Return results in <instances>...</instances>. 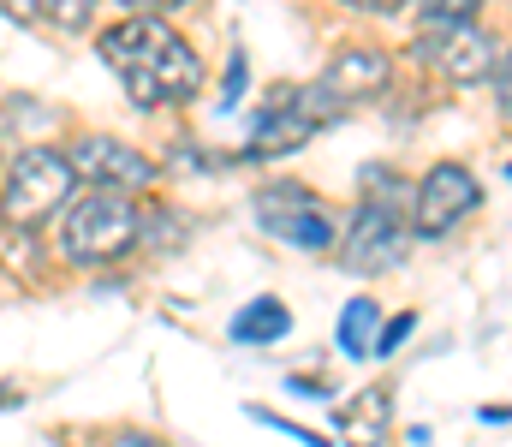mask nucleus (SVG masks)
<instances>
[{"label": "nucleus", "instance_id": "17", "mask_svg": "<svg viewBox=\"0 0 512 447\" xmlns=\"http://www.w3.org/2000/svg\"><path fill=\"white\" fill-rule=\"evenodd\" d=\"M411 328H417V322H411V316H399V322H387L382 334H376V346H382V352H393V346H399V340H405V334H411Z\"/></svg>", "mask_w": 512, "mask_h": 447}, {"label": "nucleus", "instance_id": "2", "mask_svg": "<svg viewBox=\"0 0 512 447\" xmlns=\"http://www.w3.org/2000/svg\"><path fill=\"white\" fill-rule=\"evenodd\" d=\"M143 233V215L131 203V191H114V185H90L84 197L72 191L66 203V221H60V251L72 263H114L126 257Z\"/></svg>", "mask_w": 512, "mask_h": 447}, {"label": "nucleus", "instance_id": "12", "mask_svg": "<svg viewBox=\"0 0 512 447\" xmlns=\"http://www.w3.org/2000/svg\"><path fill=\"white\" fill-rule=\"evenodd\" d=\"M376 328H382V304H376V298H352V304L340 310V346H346L352 358H370V352H376Z\"/></svg>", "mask_w": 512, "mask_h": 447}, {"label": "nucleus", "instance_id": "8", "mask_svg": "<svg viewBox=\"0 0 512 447\" xmlns=\"http://www.w3.org/2000/svg\"><path fill=\"white\" fill-rule=\"evenodd\" d=\"M66 155H72L78 179H90V185H114V191H149V185L161 179V167H155L149 155H137L131 144H120V138H78Z\"/></svg>", "mask_w": 512, "mask_h": 447}, {"label": "nucleus", "instance_id": "6", "mask_svg": "<svg viewBox=\"0 0 512 447\" xmlns=\"http://www.w3.org/2000/svg\"><path fill=\"white\" fill-rule=\"evenodd\" d=\"M256 227L280 245H298V251H328L334 245V215L304 191V185H268L256 191Z\"/></svg>", "mask_w": 512, "mask_h": 447}, {"label": "nucleus", "instance_id": "15", "mask_svg": "<svg viewBox=\"0 0 512 447\" xmlns=\"http://www.w3.org/2000/svg\"><path fill=\"white\" fill-rule=\"evenodd\" d=\"M0 6H6L12 24H48V6L54 0H0Z\"/></svg>", "mask_w": 512, "mask_h": 447}, {"label": "nucleus", "instance_id": "3", "mask_svg": "<svg viewBox=\"0 0 512 447\" xmlns=\"http://www.w3.org/2000/svg\"><path fill=\"white\" fill-rule=\"evenodd\" d=\"M72 191H78L72 155L36 144V149H24V155H12V167L0 179V215L12 227H42L48 215H60L72 203Z\"/></svg>", "mask_w": 512, "mask_h": 447}, {"label": "nucleus", "instance_id": "19", "mask_svg": "<svg viewBox=\"0 0 512 447\" xmlns=\"http://www.w3.org/2000/svg\"><path fill=\"white\" fill-rule=\"evenodd\" d=\"M346 6H358V12H399V6H411V0H346Z\"/></svg>", "mask_w": 512, "mask_h": 447}, {"label": "nucleus", "instance_id": "20", "mask_svg": "<svg viewBox=\"0 0 512 447\" xmlns=\"http://www.w3.org/2000/svg\"><path fill=\"white\" fill-rule=\"evenodd\" d=\"M108 447H161V442H155V436H137V430H120Z\"/></svg>", "mask_w": 512, "mask_h": 447}, {"label": "nucleus", "instance_id": "13", "mask_svg": "<svg viewBox=\"0 0 512 447\" xmlns=\"http://www.w3.org/2000/svg\"><path fill=\"white\" fill-rule=\"evenodd\" d=\"M483 0H423V24H477Z\"/></svg>", "mask_w": 512, "mask_h": 447}, {"label": "nucleus", "instance_id": "18", "mask_svg": "<svg viewBox=\"0 0 512 447\" xmlns=\"http://www.w3.org/2000/svg\"><path fill=\"white\" fill-rule=\"evenodd\" d=\"M131 12H173V6H191V0H120Z\"/></svg>", "mask_w": 512, "mask_h": 447}, {"label": "nucleus", "instance_id": "9", "mask_svg": "<svg viewBox=\"0 0 512 447\" xmlns=\"http://www.w3.org/2000/svg\"><path fill=\"white\" fill-rule=\"evenodd\" d=\"M340 108H358V102H376L387 84H393V60H387L382 48H346V54H334L328 60V72L316 78Z\"/></svg>", "mask_w": 512, "mask_h": 447}, {"label": "nucleus", "instance_id": "1", "mask_svg": "<svg viewBox=\"0 0 512 447\" xmlns=\"http://www.w3.org/2000/svg\"><path fill=\"white\" fill-rule=\"evenodd\" d=\"M96 54L120 72L131 108L155 114V108H185L203 90V60L191 54V42L161 18V12H137L120 18L96 36Z\"/></svg>", "mask_w": 512, "mask_h": 447}, {"label": "nucleus", "instance_id": "5", "mask_svg": "<svg viewBox=\"0 0 512 447\" xmlns=\"http://www.w3.org/2000/svg\"><path fill=\"white\" fill-rule=\"evenodd\" d=\"M411 54L429 66V72H441L447 84H489V72H495V42L477 30V24H423L417 30V42H411Z\"/></svg>", "mask_w": 512, "mask_h": 447}, {"label": "nucleus", "instance_id": "11", "mask_svg": "<svg viewBox=\"0 0 512 447\" xmlns=\"http://www.w3.org/2000/svg\"><path fill=\"white\" fill-rule=\"evenodd\" d=\"M286 328H292V316H286V304H280V298H251V304L233 316V340H251V346L280 340Z\"/></svg>", "mask_w": 512, "mask_h": 447}, {"label": "nucleus", "instance_id": "7", "mask_svg": "<svg viewBox=\"0 0 512 447\" xmlns=\"http://www.w3.org/2000/svg\"><path fill=\"white\" fill-rule=\"evenodd\" d=\"M405 215L393 209V203H358V215H352V227H346V269L352 275H387V269H399L405 263Z\"/></svg>", "mask_w": 512, "mask_h": 447}, {"label": "nucleus", "instance_id": "4", "mask_svg": "<svg viewBox=\"0 0 512 447\" xmlns=\"http://www.w3.org/2000/svg\"><path fill=\"white\" fill-rule=\"evenodd\" d=\"M477 203H483L477 173L459 167V161H435V167L423 173V185L411 191V233H417V239H441V233H453Z\"/></svg>", "mask_w": 512, "mask_h": 447}, {"label": "nucleus", "instance_id": "16", "mask_svg": "<svg viewBox=\"0 0 512 447\" xmlns=\"http://www.w3.org/2000/svg\"><path fill=\"white\" fill-rule=\"evenodd\" d=\"M245 96V54H233V66H227V90H221V108H233Z\"/></svg>", "mask_w": 512, "mask_h": 447}, {"label": "nucleus", "instance_id": "10", "mask_svg": "<svg viewBox=\"0 0 512 447\" xmlns=\"http://www.w3.org/2000/svg\"><path fill=\"white\" fill-rule=\"evenodd\" d=\"M393 406V394L387 388H364L346 412H334V424H340V436H346V447H382L387 442V412Z\"/></svg>", "mask_w": 512, "mask_h": 447}, {"label": "nucleus", "instance_id": "14", "mask_svg": "<svg viewBox=\"0 0 512 447\" xmlns=\"http://www.w3.org/2000/svg\"><path fill=\"white\" fill-rule=\"evenodd\" d=\"M90 12H96V0H54L48 6V24L54 30H90Z\"/></svg>", "mask_w": 512, "mask_h": 447}]
</instances>
